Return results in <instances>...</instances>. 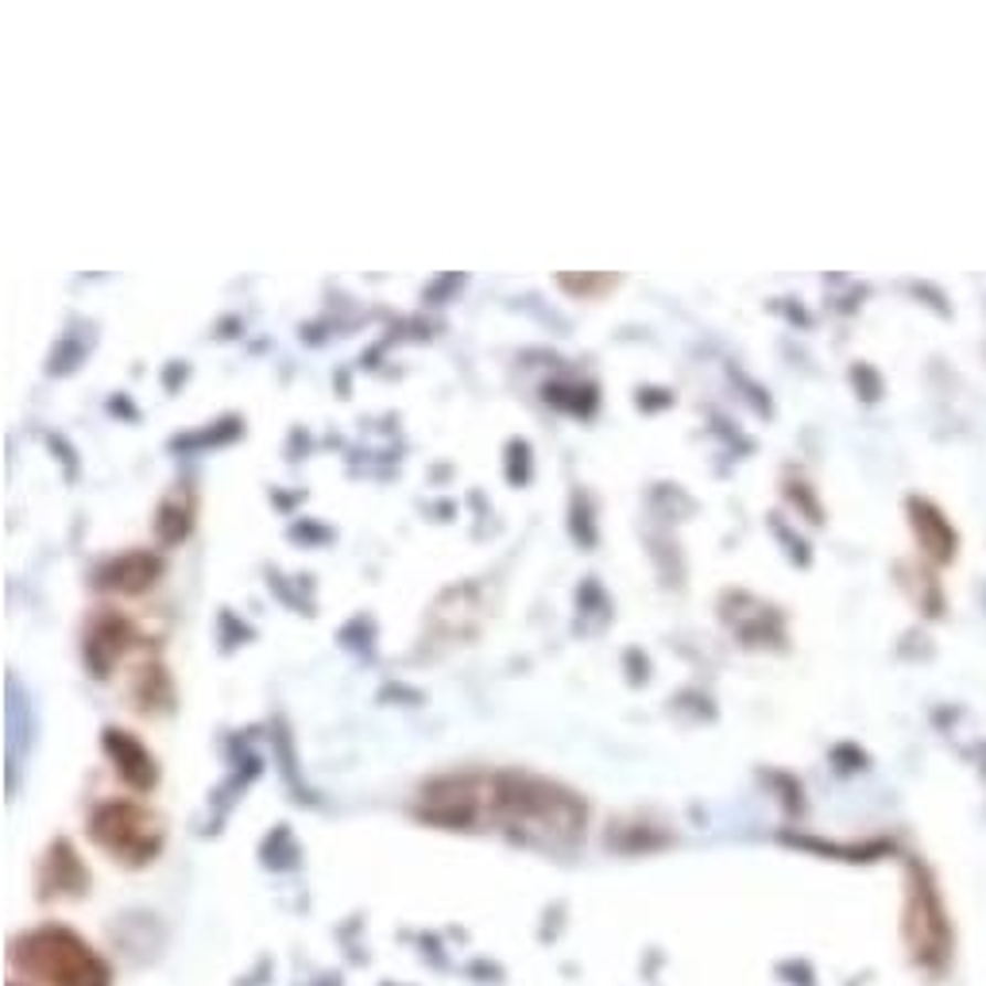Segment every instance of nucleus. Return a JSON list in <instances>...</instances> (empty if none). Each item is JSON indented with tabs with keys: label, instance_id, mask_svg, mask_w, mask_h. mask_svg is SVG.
<instances>
[{
	"label": "nucleus",
	"instance_id": "nucleus-1",
	"mask_svg": "<svg viewBox=\"0 0 986 986\" xmlns=\"http://www.w3.org/2000/svg\"><path fill=\"white\" fill-rule=\"evenodd\" d=\"M97 844H105L113 855H128V862H144L159 847V820L136 805H109L94 820Z\"/></svg>",
	"mask_w": 986,
	"mask_h": 986
}]
</instances>
